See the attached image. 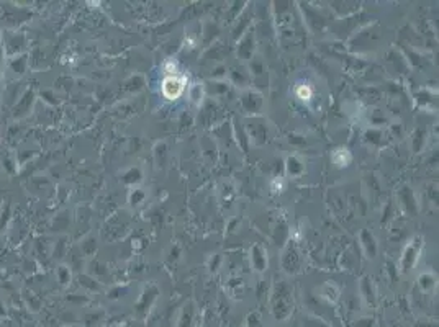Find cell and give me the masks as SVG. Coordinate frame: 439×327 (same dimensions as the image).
<instances>
[{
	"label": "cell",
	"mask_w": 439,
	"mask_h": 327,
	"mask_svg": "<svg viewBox=\"0 0 439 327\" xmlns=\"http://www.w3.org/2000/svg\"><path fill=\"white\" fill-rule=\"evenodd\" d=\"M184 84H185L184 77H175V76L165 77L163 82V93L165 95V98L169 100L177 98V96L184 92Z\"/></svg>",
	"instance_id": "cell-1"
},
{
	"label": "cell",
	"mask_w": 439,
	"mask_h": 327,
	"mask_svg": "<svg viewBox=\"0 0 439 327\" xmlns=\"http://www.w3.org/2000/svg\"><path fill=\"white\" fill-rule=\"evenodd\" d=\"M351 160V154L347 149H336V151L333 152V162L338 165V167H346L347 164H349Z\"/></svg>",
	"instance_id": "cell-2"
},
{
	"label": "cell",
	"mask_w": 439,
	"mask_h": 327,
	"mask_svg": "<svg viewBox=\"0 0 439 327\" xmlns=\"http://www.w3.org/2000/svg\"><path fill=\"white\" fill-rule=\"evenodd\" d=\"M297 96L303 101H310V98H312V89L308 85H300L297 89Z\"/></svg>",
	"instance_id": "cell-3"
},
{
	"label": "cell",
	"mask_w": 439,
	"mask_h": 327,
	"mask_svg": "<svg viewBox=\"0 0 439 327\" xmlns=\"http://www.w3.org/2000/svg\"><path fill=\"white\" fill-rule=\"evenodd\" d=\"M280 188H282V182H274V190L280 191Z\"/></svg>",
	"instance_id": "cell-5"
},
{
	"label": "cell",
	"mask_w": 439,
	"mask_h": 327,
	"mask_svg": "<svg viewBox=\"0 0 439 327\" xmlns=\"http://www.w3.org/2000/svg\"><path fill=\"white\" fill-rule=\"evenodd\" d=\"M175 69H177V64H175L174 61L165 62V72L167 74H175Z\"/></svg>",
	"instance_id": "cell-4"
}]
</instances>
